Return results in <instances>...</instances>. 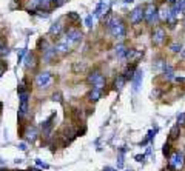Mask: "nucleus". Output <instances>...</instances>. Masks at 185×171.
<instances>
[{"label": "nucleus", "mask_w": 185, "mask_h": 171, "mask_svg": "<svg viewBox=\"0 0 185 171\" xmlns=\"http://www.w3.org/2000/svg\"><path fill=\"white\" fill-rule=\"evenodd\" d=\"M9 54V48L6 46V45H3L2 48H0V57H6Z\"/></svg>", "instance_id": "cd10ccee"}, {"label": "nucleus", "mask_w": 185, "mask_h": 171, "mask_svg": "<svg viewBox=\"0 0 185 171\" xmlns=\"http://www.w3.org/2000/svg\"><path fill=\"white\" fill-rule=\"evenodd\" d=\"M73 46H74L73 43H71L68 39L63 36L62 39H59V40H57V43H56L54 48H56V51H57V53L66 54V53H70V51H71V48H73Z\"/></svg>", "instance_id": "0eeeda50"}, {"label": "nucleus", "mask_w": 185, "mask_h": 171, "mask_svg": "<svg viewBox=\"0 0 185 171\" xmlns=\"http://www.w3.org/2000/svg\"><path fill=\"white\" fill-rule=\"evenodd\" d=\"M37 46H39V49H40V51H43V53H45L46 49H50V48H51L45 39H40V40H39V43H37Z\"/></svg>", "instance_id": "b1692460"}, {"label": "nucleus", "mask_w": 185, "mask_h": 171, "mask_svg": "<svg viewBox=\"0 0 185 171\" xmlns=\"http://www.w3.org/2000/svg\"><path fill=\"white\" fill-rule=\"evenodd\" d=\"M25 139L28 140V142H36V139H37V130H36V127H28L26 128V131H25Z\"/></svg>", "instance_id": "ddd939ff"}, {"label": "nucleus", "mask_w": 185, "mask_h": 171, "mask_svg": "<svg viewBox=\"0 0 185 171\" xmlns=\"http://www.w3.org/2000/svg\"><path fill=\"white\" fill-rule=\"evenodd\" d=\"M29 171H40V170H37V168H33V170H29Z\"/></svg>", "instance_id": "c03bdc74"}, {"label": "nucleus", "mask_w": 185, "mask_h": 171, "mask_svg": "<svg viewBox=\"0 0 185 171\" xmlns=\"http://www.w3.org/2000/svg\"><path fill=\"white\" fill-rule=\"evenodd\" d=\"M164 73H165L166 79H171V77H173V68H171V66H165V68H164Z\"/></svg>", "instance_id": "c756f323"}, {"label": "nucleus", "mask_w": 185, "mask_h": 171, "mask_svg": "<svg viewBox=\"0 0 185 171\" xmlns=\"http://www.w3.org/2000/svg\"><path fill=\"white\" fill-rule=\"evenodd\" d=\"M0 171H8V170H0Z\"/></svg>", "instance_id": "a18cd8bd"}, {"label": "nucleus", "mask_w": 185, "mask_h": 171, "mask_svg": "<svg viewBox=\"0 0 185 171\" xmlns=\"http://www.w3.org/2000/svg\"><path fill=\"white\" fill-rule=\"evenodd\" d=\"M65 37L68 39V40H70V42L74 45V46H76V45H79V43L82 42L83 34H82V31H80V29H77V28H70V29H66Z\"/></svg>", "instance_id": "423d86ee"}, {"label": "nucleus", "mask_w": 185, "mask_h": 171, "mask_svg": "<svg viewBox=\"0 0 185 171\" xmlns=\"http://www.w3.org/2000/svg\"><path fill=\"white\" fill-rule=\"evenodd\" d=\"M144 159H145V156H144V154H142V156H140V154H137V156H136V160H137V162H144Z\"/></svg>", "instance_id": "e433bc0d"}, {"label": "nucleus", "mask_w": 185, "mask_h": 171, "mask_svg": "<svg viewBox=\"0 0 185 171\" xmlns=\"http://www.w3.org/2000/svg\"><path fill=\"white\" fill-rule=\"evenodd\" d=\"M177 125H185V113H179L177 114Z\"/></svg>", "instance_id": "c85d7f7f"}, {"label": "nucleus", "mask_w": 185, "mask_h": 171, "mask_svg": "<svg viewBox=\"0 0 185 171\" xmlns=\"http://www.w3.org/2000/svg\"><path fill=\"white\" fill-rule=\"evenodd\" d=\"M142 71H136V74L133 77V91H137L139 90V86H140V82H142Z\"/></svg>", "instance_id": "dca6fc26"}, {"label": "nucleus", "mask_w": 185, "mask_h": 171, "mask_svg": "<svg viewBox=\"0 0 185 171\" xmlns=\"http://www.w3.org/2000/svg\"><path fill=\"white\" fill-rule=\"evenodd\" d=\"M165 29L162 28V26H156L154 29H153V33H151V40H153V43L154 45H162L164 42H165Z\"/></svg>", "instance_id": "6e6552de"}, {"label": "nucleus", "mask_w": 185, "mask_h": 171, "mask_svg": "<svg viewBox=\"0 0 185 171\" xmlns=\"http://www.w3.org/2000/svg\"><path fill=\"white\" fill-rule=\"evenodd\" d=\"M102 97V90H96V88H92L91 91L88 93V99L91 100V102H96V100H99Z\"/></svg>", "instance_id": "a211bd4d"}, {"label": "nucleus", "mask_w": 185, "mask_h": 171, "mask_svg": "<svg viewBox=\"0 0 185 171\" xmlns=\"http://www.w3.org/2000/svg\"><path fill=\"white\" fill-rule=\"evenodd\" d=\"M170 51H171V53H181V51H182V45L177 43V42H174V43L170 45Z\"/></svg>", "instance_id": "a878e982"}, {"label": "nucleus", "mask_w": 185, "mask_h": 171, "mask_svg": "<svg viewBox=\"0 0 185 171\" xmlns=\"http://www.w3.org/2000/svg\"><path fill=\"white\" fill-rule=\"evenodd\" d=\"M133 0H124V3H131Z\"/></svg>", "instance_id": "37998d69"}, {"label": "nucleus", "mask_w": 185, "mask_h": 171, "mask_svg": "<svg viewBox=\"0 0 185 171\" xmlns=\"http://www.w3.org/2000/svg\"><path fill=\"white\" fill-rule=\"evenodd\" d=\"M103 171H116V170H114V168H111V167H105V168H103Z\"/></svg>", "instance_id": "58836bf2"}, {"label": "nucleus", "mask_w": 185, "mask_h": 171, "mask_svg": "<svg viewBox=\"0 0 185 171\" xmlns=\"http://www.w3.org/2000/svg\"><path fill=\"white\" fill-rule=\"evenodd\" d=\"M53 117H54V114L42 123V130H43V136L45 137H50V134H51V130H53Z\"/></svg>", "instance_id": "f8f14e48"}, {"label": "nucleus", "mask_w": 185, "mask_h": 171, "mask_svg": "<svg viewBox=\"0 0 185 171\" xmlns=\"http://www.w3.org/2000/svg\"><path fill=\"white\" fill-rule=\"evenodd\" d=\"M110 6H111L110 0H100L99 5L96 6L94 16H96V17H100L102 14H108V13H110Z\"/></svg>", "instance_id": "9d476101"}, {"label": "nucleus", "mask_w": 185, "mask_h": 171, "mask_svg": "<svg viewBox=\"0 0 185 171\" xmlns=\"http://www.w3.org/2000/svg\"><path fill=\"white\" fill-rule=\"evenodd\" d=\"M62 29H63V25H62V22L59 20V22H56V23L51 25V28H50V36H53V37L60 36V34H62Z\"/></svg>", "instance_id": "4468645a"}, {"label": "nucleus", "mask_w": 185, "mask_h": 171, "mask_svg": "<svg viewBox=\"0 0 185 171\" xmlns=\"http://www.w3.org/2000/svg\"><path fill=\"white\" fill-rule=\"evenodd\" d=\"M157 14H159V19H161V22H170V25H171V26L174 25V16H173V13H171V8H170V6H162V8L157 11Z\"/></svg>", "instance_id": "1a4fd4ad"}, {"label": "nucleus", "mask_w": 185, "mask_h": 171, "mask_svg": "<svg viewBox=\"0 0 185 171\" xmlns=\"http://www.w3.org/2000/svg\"><path fill=\"white\" fill-rule=\"evenodd\" d=\"M184 163H185V157H184L182 153L174 151L168 156V167H170V168L179 171L182 167H184Z\"/></svg>", "instance_id": "20e7f679"}, {"label": "nucleus", "mask_w": 185, "mask_h": 171, "mask_svg": "<svg viewBox=\"0 0 185 171\" xmlns=\"http://www.w3.org/2000/svg\"><path fill=\"white\" fill-rule=\"evenodd\" d=\"M144 20L147 22V25H154V22L157 20V8L153 3H148L144 8Z\"/></svg>", "instance_id": "39448f33"}, {"label": "nucleus", "mask_w": 185, "mask_h": 171, "mask_svg": "<svg viewBox=\"0 0 185 171\" xmlns=\"http://www.w3.org/2000/svg\"><path fill=\"white\" fill-rule=\"evenodd\" d=\"M184 26H185V19H184Z\"/></svg>", "instance_id": "de8ad7c7"}, {"label": "nucleus", "mask_w": 185, "mask_h": 171, "mask_svg": "<svg viewBox=\"0 0 185 171\" xmlns=\"http://www.w3.org/2000/svg\"><path fill=\"white\" fill-rule=\"evenodd\" d=\"M36 162H37V165H39V167H43V168H48V165H46L45 162H42V160H39V159H37Z\"/></svg>", "instance_id": "c9c22d12"}, {"label": "nucleus", "mask_w": 185, "mask_h": 171, "mask_svg": "<svg viewBox=\"0 0 185 171\" xmlns=\"http://www.w3.org/2000/svg\"><path fill=\"white\" fill-rule=\"evenodd\" d=\"M3 45H6V43H5V42H3V40H0V48H2V46H3Z\"/></svg>", "instance_id": "79ce46f5"}, {"label": "nucleus", "mask_w": 185, "mask_h": 171, "mask_svg": "<svg viewBox=\"0 0 185 171\" xmlns=\"http://www.w3.org/2000/svg\"><path fill=\"white\" fill-rule=\"evenodd\" d=\"M18 147H20V150H22V151H25V150H26V145H25V143H20Z\"/></svg>", "instance_id": "4c0bfd02"}, {"label": "nucleus", "mask_w": 185, "mask_h": 171, "mask_svg": "<svg viewBox=\"0 0 185 171\" xmlns=\"http://www.w3.org/2000/svg\"><path fill=\"white\" fill-rule=\"evenodd\" d=\"M181 56H182V59H185V48H182V51H181Z\"/></svg>", "instance_id": "ea45409f"}, {"label": "nucleus", "mask_w": 185, "mask_h": 171, "mask_svg": "<svg viewBox=\"0 0 185 171\" xmlns=\"http://www.w3.org/2000/svg\"><path fill=\"white\" fill-rule=\"evenodd\" d=\"M108 29H110L111 36L116 39H124L127 36V26H125V23L122 22L120 19H117V17H113V19L108 22Z\"/></svg>", "instance_id": "f257e3e1"}, {"label": "nucleus", "mask_w": 185, "mask_h": 171, "mask_svg": "<svg viewBox=\"0 0 185 171\" xmlns=\"http://www.w3.org/2000/svg\"><path fill=\"white\" fill-rule=\"evenodd\" d=\"M88 83L92 85V88H96V90H102L103 86H105V83H107V80H105V77L102 76V73L99 71V70H94L91 71L90 74H88Z\"/></svg>", "instance_id": "7ed1b4c3"}, {"label": "nucleus", "mask_w": 185, "mask_h": 171, "mask_svg": "<svg viewBox=\"0 0 185 171\" xmlns=\"http://www.w3.org/2000/svg\"><path fill=\"white\" fill-rule=\"evenodd\" d=\"M179 134H181L179 125H174V127L171 128V131H170V140H176V139L179 137Z\"/></svg>", "instance_id": "412c9836"}, {"label": "nucleus", "mask_w": 185, "mask_h": 171, "mask_svg": "<svg viewBox=\"0 0 185 171\" xmlns=\"http://www.w3.org/2000/svg\"><path fill=\"white\" fill-rule=\"evenodd\" d=\"M85 25H87L88 28H91L92 26V16H87V19H85Z\"/></svg>", "instance_id": "7c9ffc66"}, {"label": "nucleus", "mask_w": 185, "mask_h": 171, "mask_svg": "<svg viewBox=\"0 0 185 171\" xmlns=\"http://www.w3.org/2000/svg\"><path fill=\"white\" fill-rule=\"evenodd\" d=\"M25 54H26V49L23 48V49L20 51V54H18V62H23V56H25Z\"/></svg>", "instance_id": "f704fd0d"}, {"label": "nucleus", "mask_w": 185, "mask_h": 171, "mask_svg": "<svg viewBox=\"0 0 185 171\" xmlns=\"http://www.w3.org/2000/svg\"><path fill=\"white\" fill-rule=\"evenodd\" d=\"M53 100H57V102H62V94H60V93H54V94H53Z\"/></svg>", "instance_id": "473e14b6"}, {"label": "nucleus", "mask_w": 185, "mask_h": 171, "mask_svg": "<svg viewBox=\"0 0 185 171\" xmlns=\"http://www.w3.org/2000/svg\"><path fill=\"white\" fill-rule=\"evenodd\" d=\"M53 82H54V76H53L50 71H42V73H39L36 76V80H34L36 86L40 88V90L50 88V86L53 85Z\"/></svg>", "instance_id": "f03ea898"}, {"label": "nucleus", "mask_w": 185, "mask_h": 171, "mask_svg": "<svg viewBox=\"0 0 185 171\" xmlns=\"http://www.w3.org/2000/svg\"><path fill=\"white\" fill-rule=\"evenodd\" d=\"M162 153H164L165 156H168V154H170V143H165V145H164V148H162Z\"/></svg>", "instance_id": "72a5a7b5"}, {"label": "nucleus", "mask_w": 185, "mask_h": 171, "mask_svg": "<svg viewBox=\"0 0 185 171\" xmlns=\"http://www.w3.org/2000/svg\"><path fill=\"white\" fill-rule=\"evenodd\" d=\"M28 111V102H20V108H18V116H25Z\"/></svg>", "instance_id": "bb28decb"}, {"label": "nucleus", "mask_w": 185, "mask_h": 171, "mask_svg": "<svg viewBox=\"0 0 185 171\" xmlns=\"http://www.w3.org/2000/svg\"><path fill=\"white\" fill-rule=\"evenodd\" d=\"M74 137H76V134H74L73 128H66V130L63 131V139H65V142H71Z\"/></svg>", "instance_id": "aec40b11"}, {"label": "nucleus", "mask_w": 185, "mask_h": 171, "mask_svg": "<svg viewBox=\"0 0 185 171\" xmlns=\"http://www.w3.org/2000/svg\"><path fill=\"white\" fill-rule=\"evenodd\" d=\"M134 70H136V65H131L128 70L125 71V74H124V77H125V80H133V77H134Z\"/></svg>", "instance_id": "4be33fe9"}, {"label": "nucleus", "mask_w": 185, "mask_h": 171, "mask_svg": "<svg viewBox=\"0 0 185 171\" xmlns=\"http://www.w3.org/2000/svg\"><path fill=\"white\" fill-rule=\"evenodd\" d=\"M40 6V0H29L28 2V9L29 13H34V9H39Z\"/></svg>", "instance_id": "5701e85b"}, {"label": "nucleus", "mask_w": 185, "mask_h": 171, "mask_svg": "<svg viewBox=\"0 0 185 171\" xmlns=\"http://www.w3.org/2000/svg\"><path fill=\"white\" fill-rule=\"evenodd\" d=\"M68 19H71V20H79V14L77 13H68Z\"/></svg>", "instance_id": "2f4dec72"}, {"label": "nucleus", "mask_w": 185, "mask_h": 171, "mask_svg": "<svg viewBox=\"0 0 185 171\" xmlns=\"http://www.w3.org/2000/svg\"><path fill=\"white\" fill-rule=\"evenodd\" d=\"M23 62H25V66H26V68H34V66L37 65L36 54H34V53H28Z\"/></svg>", "instance_id": "2eb2a0df"}, {"label": "nucleus", "mask_w": 185, "mask_h": 171, "mask_svg": "<svg viewBox=\"0 0 185 171\" xmlns=\"http://www.w3.org/2000/svg\"><path fill=\"white\" fill-rule=\"evenodd\" d=\"M144 20V8L142 6H136L133 11H131V14H130V22L133 23V25H137V23H140Z\"/></svg>", "instance_id": "9b49d317"}, {"label": "nucleus", "mask_w": 185, "mask_h": 171, "mask_svg": "<svg viewBox=\"0 0 185 171\" xmlns=\"http://www.w3.org/2000/svg\"><path fill=\"white\" fill-rule=\"evenodd\" d=\"M165 2H168V3H173V5L176 3V0H165Z\"/></svg>", "instance_id": "a19ab883"}, {"label": "nucleus", "mask_w": 185, "mask_h": 171, "mask_svg": "<svg viewBox=\"0 0 185 171\" xmlns=\"http://www.w3.org/2000/svg\"><path fill=\"white\" fill-rule=\"evenodd\" d=\"M125 82H127V80H125V77L124 76L116 77V79H114V90H116V91H120V90L124 88Z\"/></svg>", "instance_id": "6ab92c4d"}, {"label": "nucleus", "mask_w": 185, "mask_h": 171, "mask_svg": "<svg viewBox=\"0 0 185 171\" xmlns=\"http://www.w3.org/2000/svg\"><path fill=\"white\" fill-rule=\"evenodd\" d=\"M0 76H2V70H0Z\"/></svg>", "instance_id": "49530a36"}, {"label": "nucleus", "mask_w": 185, "mask_h": 171, "mask_svg": "<svg viewBox=\"0 0 185 171\" xmlns=\"http://www.w3.org/2000/svg\"><path fill=\"white\" fill-rule=\"evenodd\" d=\"M51 3H53V0H40V6H39V9L48 11V9L51 8Z\"/></svg>", "instance_id": "393cba45"}, {"label": "nucleus", "mask_w": 185, "mask_h": 171, "mask_svg": "<svg viewBox=\"0 0 185 171\" xmlns=\"http://www.w3.org/2000/svg\"><path fill=\"white\" fill-rule=\"evenodd\" d=\"M56 48H50V49H46L45 53H43V60L46 62V63H50V62H53L56 59Z\"/></svg>", "instance_id": "f3484780"}]
</instances>
